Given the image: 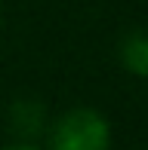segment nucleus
<instances>
[{"mask_svg": "<svg viewBox=\"0 0 148 150\" xmlns=\"http://www.w3.org/2000/svg\"><path fill=\"white\" fill-rule=\"evenodd\" d=\"M46 144L50 150H108L111 122L96 107H71L52 122Z\"/></svg>", "mask_w": 148, "mask_h": 150, "instance_id": "obj_1", "label": "nucleus"}, {"mask_svg": "<svg viewBox=\"0 0 148 150\" xmlns=\"http://www.w3.org/2000/svg\"><path fill=\"white\" fill-rule=\"evenodd\" d=\"M9 122L12 129H16L19 135H25V138H31V135L43 132V104L40 101H16L12 104V113H9Z\"/></svg>", "mask_w": 148, "mask_h": 150, "instance_id": "obj_3", "label": "nucleus"}, {"mask_svg": "<svg viewBox=\"0 0 148 150\" xmlns=\"http://www.w3.org/2000/svg\"><path fill=\"white\" fill-rule=\"evenodd\" d=\"M120 64L133 77L148 80V31H133L120 40Z\"/></svg>", "mask_w": 148, "mask_h": 150, "instance_id": "obj_2", "label": "nucleus"}, {"mask_svg": "<svg viewBox=\"0 0 148 150\" xmlns=\"http://www.w3.org/2000/svg\"><path fill=\"white\" fill-rule=\"evenodd\" d=\"M3 150H40L34 144H12V147H3Z\"/></svg>", "mask_w": 148, "mask_h": 150, "instance_id": "obj_4", "label": "nucleus"}]
</instances>
